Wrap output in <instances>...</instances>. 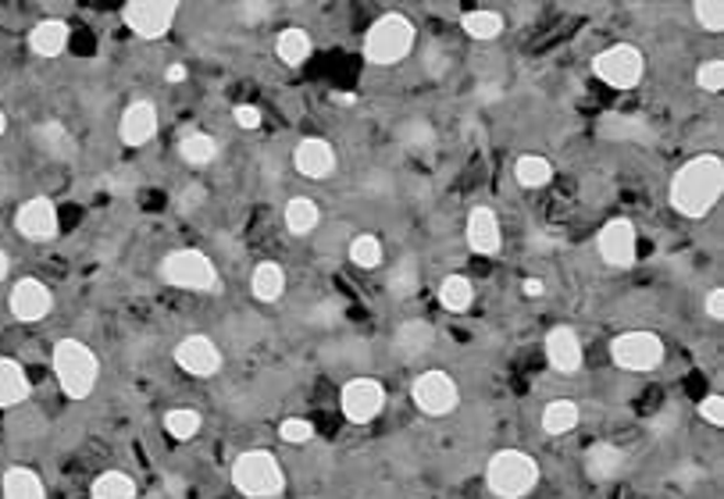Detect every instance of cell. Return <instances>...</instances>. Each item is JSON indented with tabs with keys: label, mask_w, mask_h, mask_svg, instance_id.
I'll return each mask as SVG.
<instances>
[{
	"label": "cell",
	"mask_w": 724,
	"mask_h": 499,
	"mask_svg": "<svg viewBox=\"0 0 724 499\" xmlns=\"http://www.w3.org/2000/svg\"><path fill=\"white\" fill-rule=\"evenodd\" d=\"M724 168L717 154H700L689 165H681L671 179V207L681 218H706L721 200Z\"/></svg>",
	"instance_id": "6da1fadb"
},
{
	"label": "cell",
	"mask_w": 724,
	"mask_h": 499,
	"mask_svg": "<svg viewBox=\"0 0 724 499\" xmlns=\"http://www.w3.org/2000/svg\"><path fill=\"white\" fill-rule=\"evenodd\" d=\"M54 375L61 382V393L68 399H87L101 378V361L93 350L79 339H58L54 342Z\"/></svg>",
	"instance_id": "7a4b0ae2"
},
{
	"label": "cell",
	"mask_w": 724,
	"mask_h": 499,
	"mask_svg": "<svg viewBox=\"0 0 724 499\" xmlns=\"http://www.w3.org/2000/svg\"><path fill=\"white\" fill-rule=\"evenodd\" d=\"M415 22L407 19V14H396V11H389V14H382V19L367 29V36H364V57L372 65H400L404 57L415 50Z\"/></svg>",
	"instance_id": "3957f363"
},
{
	"label": "cell",
	"mask_w": 724,
	"mask_h": 499,
	"mask_svg": "<svg viewBox=\"0 0 724 499\" xmlns=\"http://www.w3.org/2000/svg\"><path fill=\"white\" fill-rule=\"evenodd\" d=\"M539 481V464L521 450H500L486 467V485L496 499H524Z\"/></svg>",
	"instance_id": "277c9868"
},
{
	"label": "cell",
	"mask_w": 724,
	"mask_h": 499,
	"mask_svg": "<svg viewBox=\"0 0 724 499\" xmlns=\"http://www.w3.org/2000/svg\"><path fill=\"white\" fill-rule=\"evenodd\" d=\"M233 485L250 499H272L286 489V475L268 450H247L233 464Z\"/></svg>",
	"instance_id": "5b68a950"
},
{
	"label": "cell",
	"mask_w": 724,
	"mask_h": 499,
	"mask_svg": "<svg viewBox=\"0 0 724 499\" xmlns=\"http://www.w3.org/2000/svg\"><path fill=\"white\" fill-rule=\"evenodd\" d=\"M161 279L176 290H193V293H215L218 290V271L211 264V257L201 250H172L161 261Z\"/></svg>",
	"instance_id": "8992f818"
},
{
	"label": "cell",
	"mask_w": 724,
	"mask_h": 499,
	"mask_svg": "<svg viewBox=\"0 0 724 499\" xmlns=\"http://www.w3.org/2000/svg\"><path fill=\"white\" fill-rule=\"evenodd\" d=\"M592 71H596V79H603L607 86H614V90H635V86L643 82L646 61H643V50L632 47V43H618V47L596 54Z\"/></svg>",
	"instance_id": "52a82bcc"
},
{
	"label": "cell",
	"mask_w": 724,
	"mask_h": 499,
	"mask_svg": "<svg viewBox=\"0 0 724 499\" xmlns=\"http://www.w3.org/2000/svg\"><path fill=\"white\" fill-rule=\"evenodd\" d=\"M339 407L350 424H372L386 410V385L378 378H350L339 393Z\"/></svg>",
	"instance_id": "ba28073f"
},
{
	"label": "cell",
	"mask_w": 724,
	"mask_h": 499,
	"mask_svg": "<svg viewBox=\"0 0 724 499\" xmlns=\"http://www.w3.org/2000/svg\"><path fill=\"white\" fill-rule=\"evenodd\" d=\"M610 356L621 371H653L664 361V339L657 332H624L610 342Z\"/></svg>",
	"instance_id": "9c48e42d"
},
{
	"label": "cell",
	"mask_w": 724,
	"mask_h": 499,
	"mask_svg": "<svg viewBox=\"0 0 724 499\" xmlns=\"http://www.w3.org/2000/svg\"><path fill=\"white\" fill-rule=\"evenodd\" d=\"M176 0H129L122 8L125 25L144 39H161L176 22Z\"/></svg>",
	"instance_id": "30bf717a"
},
{
	"label": "cell",
	"mask_w": 724,
	"mask_h": 499,
	"mask_svg": "<svg viewBox=\"0 0 724 499\" xmlns=\"http://www.w3.org/2000/svg\"><path fill=\"white\" fill-rule=\"evenodd\" d=\"M415 404L421 413L429 418H446V413L461 404V393H457V382H453L446 371H425V375L415 378Z\"/></svg>",
	"instance_id": "8fae6325"
},
{
	"label": "cell",
	"mask_w": 724,
	"mask_h": 499,
	"mask_svg": "<svg viewBox=\"0 0 724 499\" xmlns=\"http://www.w3.org/2000/svg\"><path fill=\"white\" fill-rule=\"evenodd\" d=\"M600 257L607 268H632L638 257V236L629 218H614L600 228Z\"/></svg>",
	"instance_id": "7c38bea8"
},
{
	"label": "cell",
	"mask_w": 724,
	"mask_h": 499,
	"mask_svg": "<svg viewBox=\"0 0 724 499\" xmlns=\"http://www.w3.org/2000/svg\"><path fill=\"white\" fill-rule=\"evenodd\" d=\"M176 364L186 371V375L211 378V375H218V367H222V350L207 336L196 332V336H186L176 347Z\"/></svg>",
	"instance_id": "4fadbf2b"
},
{
	"label": "cell",
	"mask_w": 724,
	"mask_h": 499,
	"mask_svg": "<svg viewBox=\"0 0 724 499\" xmlns=\"http://www.w3.org/2000/svg\"><path fill=\"white\" fill-rule=\"evenodd\" d=\"M15 228L33 242L54 239L58 236V207H54L47 196L25 200V204L19 207V214H15Z\"/></svg>",
	"instance_id": "5bb4252c"
},
{
	"label": "cell",
	"mask_w": 724,
	"mask_h": 499,
	"mask_svg": "<svg viewBox=\"0 0 724 499\" xmlns=\"http://www.w3.org/2000/svg\"><path fill=\"white\" fill-rule=\"evenodd\" d=\"M54 307V296L50 290L39 279H19L15 290H11V314L19 321H44Z\"/></svg>",
	"instance_id": "9a60e30c"
},
{
	"label": "cell",
	"mask_w": 724,
	"mask_h": 499,
	"mask_svg": "<svg viewBox=\"0 0 724 499\" xmlns=\"http://www.w3.org/2000/svg\"><path fill=\"white\" fill-rule=\"evenodd\" d=\"M154 136H158V107H154V100H133L122 114L118 139L125 147H147Z\"/></svg>",
	"instance_id": "2e32d148"
},
{
	"label": "cell",
	"mask_w": 724,
	"mask_h": 499,
	"mask_svg": "<svg viewBox=\"0 0 724 499\" xmlns=\"http://www.w3.org/2000/svg\"><path fill=\"white\" fill-rule=\"evenodd\" d=\"M467 247L482 257H496L504 250V228H500V218H496V211L475 207L467 214Z\"/></svg>",
	"instance_id": "e0dca14e"
},
{
	"label": "cell",
	"mask_w": 724,
	"mask_h": 499,
	"mask_svg": "<svg viewBox=\"0 0 724 499\" xmlns=\"http://www.w3.org/2000/svg\"><path fill=\"white\" fill-rule=\"evenodd\" d=\"M546 356H550V367L561 371V375H575L581 367V339L572 325H557L550 328L546 336Z\"/></svg>",
	"instance_id": "ac0fdd59"
},
{
	"label": "cell",
	"mask_w": 724,
	"mask_h": 499,
	"mask_svg": "<svg viewBox=\"0 0 724 499\" xmlns=\"http://www.w3.org/2000/svg\"><path fill=\"white\" fill-rule=\"evenodd\" d=\"M293 165H296V171H301V175H307V179H329L332 171H336V150H332V143H325V139H318V136L301 139V147L293 150Z\"/></svg>",
	"instance_id": "d6986e66"
},
{
	"label": "cell",
	"mask_w": 724,
	"mask_h": 499,
	"mask_svg": "<svg viewBox=\"0 0 724 499\" xmlns=\"http://www.w3.org/2000/svg\"><path fill=\"white\" fill-rule=\"evenodd\" d=\"M432 342H435V328L429 321H404L393 336V353L410 364V361H418V356L429 353Z\"/></svg>",
	"instance_id": "ffe728a7"
},
{
	"label": "cell",
	"mask_w": 724,
	"mask_h": 499,
	"mask_svg": "<svg viewBox=\"0 0 724 499\" xmlns=\"http://www.w3.org/2000/svg\"><path fill=\"white\" fill-rule=\"evenodd\" d=\"M22 399H30V375L19 361L0 356V407H19Z\"/></svg>",
	"instance_id": "44dd1931"
},
{
	"label": "cell",
	"mask_w": 724,
	"mask_h": 499,
	"mask_svg": "<svg viewBox=\"0 0 724 499\" xmlns=\"http://www.w3.org/2000/svg\"><path fill=\"white\" fill-rule=\"evenodd\" d=\"M250 293L261 299V304H275V299L286 293V271L275 261H261L250 275Z\"/></svg>",
	"instance_id": "7402d4cb"
},
{
	"label": "cell",
	"mask_w": 724,
	"mask_h": 499,
	"mask_svg": "<svg viewBox=\"0 0 724 499\" xmlns=\"http://www.w3.org/2000/svg\"><path fill=\"white\" fill-rule=\"evenodd\" d=\"M68 36H72V33H68L65 22L47 19V22H39L30 33V47H33L36 57H58L68 47Z\"/></svg>",
	"instance_id": "603a6c76"
},
{
	"label": "cell",
	"mask_w": 724,
	"mask_h": 499,
	"mask_svg": "<svg viewBox=\"0 0 724 499\" xmlns=\"http://www.w3.org/2000/svg\"><path fill=\"white\" fill-rule=\"evenodd\" d=\"M621 467H624V453L614 446V442H596V446H589V453H586V470H589L592 481L614 478Z\"/></svg>",
	"instance_id": "cb8c5ba5"
},
{
	"label": "cell",
	"mask_w": 724,
	"mask_h": 499,
	"mask_svg": "<svg viewBox=\"0 0 724 499\" xmlns=\"http://www.w3.org/2000/svg\"><path fill=\"white\" fill-rule=\"evenodd\" d=\"M4 499H47V489L33 467H11L4 475Z\"/></svg>",
	"instance_id": "d4e9b609"
},
{
	"label": "cell",
	"mask_w": 724,
	"mask_h": 499,
	"mask_svg": "<svg viewBox=\"0 0 724 499\" xmlns=\"http://www.w3.org/2000/svg\"><path fill=\"white\" fill-rule=\"evenodd\" d=\"M179 157L193 168H204L218 157V139L211 133H186L179 139Z\"/></svg>",
	"instance_id": "484cf974"
},
{
	"label": "cell",
	"mask_w": 724,
	"mask_h": 499,
	"mask_svg": "<svg viewBox=\"0 0 724 499\" xmlns=\"http://www.w3.org/2000/svg\"><path fill=\"white\" fill-rule=\"evenodd\" d=\"M321 222V211L310 196H293L286 204V228L293 236H310Z\"/></svg>",
	"instance_id": "4316f807"
},
{
	"label": "cell",
	"mask_w": 724,
	"mask_h": 499,
	"mask_svg": "<svg viewBox=\"0 0 724 499\" xmlns=\"http://www.w3.org/2000/svg\"><path fill=\"white\" fill-rule=\"evenodd\" d=\"M439 304H443L450 314H464L475 304V285L464 275H446L443 285H439Z\"/></svg>",
	"instance_id": "83f0119b"
},
{
	"label": "cell",
	"mask_w": 724,
	"mask_h": 499,
	"mask_svg": "<svg viewBox=\"0 0 724 499\" xmlns=\"http://www.w3.org/2000/svg\"><path fill=\"white\" fill-rule=\"evenodd\" d=\"M90 499H136V481L125 470H104L93 478Z\"/></svg>",
	"instance_id": "f1b7e54d"
},
{
	"label": "cell",
	"mask_w": 724,
	"mask_h": 499,
	"mask_svg": "<svg viewBox=\"0 0 724 499\" xmlns=\"http://www.w3.org/2000/svg\"><path fill=\"white\" fill-rule=\"evenodd\" d=\"M578 418H581L578 404H572V399H553V404H546V410H543V432L567 435L572 428H578Z\"/></svg>",
	"instance_id": "f546056e"
},
{
	"label": "cell",
	"mask_w": 724,
	"mask_h": 499,
	"mask_svg": "<svg viewBox=\"0 0 724 499\" xmlns=\"http://www.w3.org/2000/svg\"><path fill=\"white\" fill-rule=\"evenodd\" d=\"M514 179H518V185H524V190H543V185L553 179V165L539 154H524L514 165Z\"/></svg>",
	"instance_id": "4dcf8cb0"
},
{
	"label": "cell",
	"mask_w": 724,
	"mask_h": 499,
	"mask_svg": "<svg viewBox=\"0 0 724 499\" xmlns=\"http://www.w3.org/2000/svg\"><path fill=\"white\" fill-rule=\"evenodd\" d=\"M275 50L290 68H296L310 57V36L304 33V29H282L279 39H275Z\"/></svg>",
	"instance_id": "1f68e13d"
},
{
	"label": "cell",
	"mask_w": 724,
	"mask_h": 499,
	"mask_svg": "<svg viewBox=\"0 0 724 499\" xmlns=\"http://www.w3.org/2000/svg\"><path fill=\"white\" fill-rule=\"evenodd\" d=\"M464 33L472 36V39H496V36L504 33V14L500 11H486V8L467 11L464 14Z\"/></svg>",
	"instance_id": "d6a6232c"
},
{
	"label": "cell",
	"mask_w": 724,
	"mask_h": 499,
	"mask_svg": "<svg viewBox=\"0 0 724 499\" xmlns=\"http://www.w3.org/2000/svg\"><path fill=\"white\" fill-rule=\"evenodd\" d=\"M165 432L172 439H193L196 432H201V413H196L193 407H176L165 413Z\"/></svg>",
	"instance_id": "836d02e7"
},
{
	"label": "cell",
	"mask_w": 724,
	"mask_h": 499,
	"mask_svg": "<svg viewBox=\"0 0 724 499\" xmlns=\"http://www.w3.org/2000/svg\"><path fill=\"white\" fill-rule=\"evenodd\" d=\"M36 139H39V147H44L47 154H54V157H61V161H68V157L76 154V143L68 139V133H65L58 122L39 125V128H36Z\"/></svg>",
	"instance_id": "e575fe53"
},
{
	"label": "cell",
	"mask_w": 724,
	"mask_h": 499,
	"mask_svg": "<svg viewBox=\"0 0 724 499\" xmlns=\"http://www.w3.org/2000/svg\"><path fill=\"white\" fill-rule=\"evenodd\" d=\"M382 242H378V236H372V233H364V236H358L350 242V261L358 264V268H378L382 264Z\"/></svg>",
	"instance_id": "d590c367"
},
{
	"label": "cell",
	"mask_w": 724,
	"mask_h": 499,
	"mask_svg": "<svg viewBox=\"0 0 724 499\" xmlns=\"http://www.w3.org/2000/svg\"><path fill=\"white\" fill-rule=\"evenodd\" d=\"M279 435H282V442H293V446H304V442L315 439V424L304 421V418H290V421H282V424H279Z\"/></svg>",
	"instance_id": "8d00e7d4"
},
{
	"label": "cell",
	"mask_w": 724,
	"mask_h": 499,
	"mask_svg": "<svg viewBox=\"0 0 724 499\" xmlns=\"http://www.w3.org/2000/svg\"><path fill=\"white\" fill-rule=\"evenodd\" d=\"M692 11H695V19H700V25L710 29V33H721L724 29V4L721 0H700Z\"/></svg>",
	"instance_id": "74e56055"
},
{
	"label": "cell",
	"mask_w": 724,
	"mask_h": 499,
	"mask_svg": "<svg viewBox=\"0 0 724 499\" xmlns=\"http://www.w3.org/2000/svg\"><path fill=\"white\" fill-rule=\"evenodd\" d=\"M415 285H418L415 261H400V264H396V271H393V279H389V290L396 296H407V293H415Z\"/></svg>",
	"instance_id": "f35d334b"
},
{
	"label": "cell",
	"mask_w": 724,
	"mask_h": 499,
	"mask_svg": "<svg viewBox=\"0 0 724 499\" xmlns=\"http://www.w3.org/2000/svg\"><path fill=\"white\" fill-rule=\"evenodd\" d=\"M695 82H700V90H706V93H721V86H724V65H721V61H703L700 71H695Z\"/></svg>",
	"instance_id": "ab89813d"
},
{
	"label": "cell",
	"mask_w": 724,
	"mask_h": 499,
	"mask_svg": "<svg viewBox=\"0 0 724 499\" xmlns=\"http://www.w3.org/2000/svg\"><path fill=\"white\" fill-rule=\"evenodd\" d=\"M700 418L706 424H724V399L717 393H710L703 404H700Z\"/></svg>",
	"instance_id": "60d3db41"
},
{
	"label": "cell",
	"mask_w": 724,
	"mask_h": 499,
	"mask_svg": "<svg viewBox=\"0 0 724 499\" xmlns=\"http://www.w3.org/2000/svg\"><path fill=\"white\" fill-rule=\"evenodd\" d=\"M233 118H236L239 128H261V111L253 107V104H239V107L233 111Z\"/></svg>",
	"instance_id": "b9f144b4"
},
{
	"label": "cell",
	"mask_w": 724,
	"mask_h": 499,
	"mask_svg": "<svg viewBox=\"0 0 724 499\" xmlns=\"http://www.w3.org/2000/svg\"><path fill=\"white\" fill-rule=\"evenodd\" d=\"M703 307H706V314H710V318H714V321H721V318H724V290H710V293H706V304H703Z\"/></svg>",
	"instance_id": "7bdbcfd3"
},
{
	"label": "cell",
	"mask_w": 724,
	"mask_h": 499,
	"mask_svg": "<svg viewBox=\"0 0 724 499\" xmlns=\"http://www.w3.org/2000/svg\"><path fill=\"white\" fill-rule=\"evenodd\" d=\"M521 293L535 299V296H543V293H546V285L539 282V279H524V282H521Z\"/></svg>",
	"instance_id": "ee69618b"
},
{
	"label": "cell",
	"mask_w": 724,
	"mask_h": 499,
	"mask_svg": "<svg viewBox=\"0 0 724 499\" xmlns=\"http://www.w3.org/2000/svg\"><path fill=\"white\" fill-rule=\"evenodd\" d=\"M244 11H247V19H250V22H258V19H268V11H272V4H247Z\"/></svg>",
	"instance_id": "f6af8a7d"
},
{
	"label": "cell",
	"mask_w": 724,
	"mask_h": 499,
	"mask_svg": "<svg viewBox=\"0 0 724 499\" xmlns=\"http://www.w3.org/2000/svg\"><path fill=\"white\" fill-rule=\"evenodd\" d=\"M165 79L168 82H182V79H186V65H172V68L165 71Z\"/></svg>",
	"instance_id": "bcb514c9"
},
{
	"label": "cell",
	"mask_w": 724,
	"mask_h": 499,
	"mask_svg": "<svg viewBox=\"0 0 724 499\" xmlns=\"http://www.w3.org/2000/svg\"><path fill=\"white\" fill-rule=\"evenodd\" d=\"M332 100H336V104H343V107H353V104H358V97H353V93H332Z\"/></svg>",
	"instance_id": "7dc6e473"
},
{
	"label": "cell",
	"mask_w": 724,
	"mask_h": 499,
	"mask_svg": "<svg viewBox=\"0 0 724 499\" xmlns=\"http://www.w3.org/2000/svg\"><path fill=\"white\" fill-rule=\"evenodd\" d=\"M8 264H11V261H8V253H4V250H0V282H4V279H8Z\"/></svg>",
	"instance_id": "c3c4849f"
},
{
	"label": "cell",
	"mask_w": 724,
	"mask_h": 499,
	"mask_svg": "<svg viewBox=\"0 0 724 499\" xmlns=\"http://www.w3.org/2000/svg\"><path fill=\"white\" fill-rule=\"evenodd\" d=\"M4 125H8V118H4V111H0V136H4Z\"/></svg>",
	"instance_id": "681fc988"
}]
</instances>
